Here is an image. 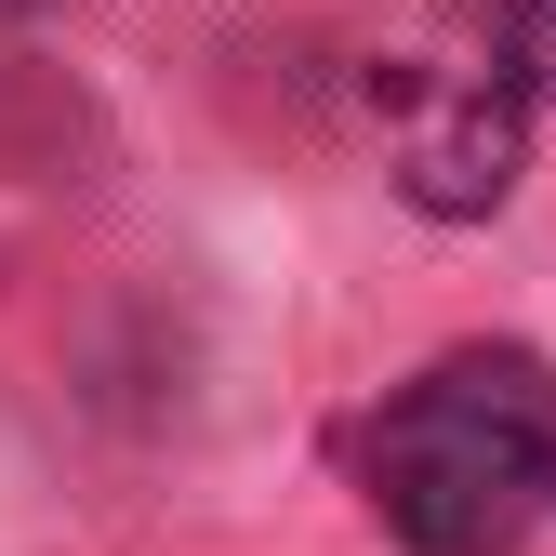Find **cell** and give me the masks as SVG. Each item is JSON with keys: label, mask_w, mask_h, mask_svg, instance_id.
Wrapping results in <instances>:
<instances>
[{"label": "cell", "mask_w": 556, "mask_h": 556, "mask_svg": "<svg viewBox=\"0 0 556 556\" xmlns=\"http://www.w3.org/2000/svg\"><path fill=\"white\" fill-rule=\"evenodd\" d=\"M358 504L410 556H504L556 504V371L530 344H451L358 425Z\"/></svg>", "instance_id": "6da1fadb"}, {"label": "cell", "mask_w": 556, "mask_h": 556, "mask_svg": "<svg viewBox=\"0 0 556 556\" xmlns=\"http://www.w3.org/2000/svg\"><path fill=\"white\" fill-rule=\"evenodd\" d=\"M517 173H530V106L464 40L425 53V66H397V199H410V213L477 226V213L517 199Z\"/></svg>", "instance_id": "7a4b0ae2"}, {"label": "cell", "mask_w": 556, "mask_h": 556, "mask_svg": "<svg viewBox=\"0 0 556 556\" xmlns=\"http://www.w3.org/2000/svg\"><path fill=\"white\" fill-rule=\"evenodd\" d=\"M464 53L491 66L517 106H556V0H477V14H464Z\"/></svg>", "instance_id": "3957f363"}, {"label": "cell", "mask_w": 556, "mask_h": 556, "mask_svg": "<svg viewBox=\"0 0 556 556\" xmlns=\"http://www.w3.org/2000/svg\"><path fill=\"white\" fill-rule=\"evenodd\" d=\"M14 14H40V0H0V27H14Z\"/></svg>", "instance_id": "277c9868"}]
</instances>
